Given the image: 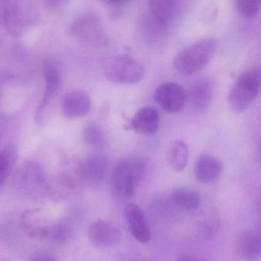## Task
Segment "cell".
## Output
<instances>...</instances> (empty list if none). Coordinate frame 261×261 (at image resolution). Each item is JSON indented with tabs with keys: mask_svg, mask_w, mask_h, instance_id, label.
<instances>
[{
	"mask_svg": "<svg viewBox=\"0 0 261 261\" xmlns=\"http://www.w3.org/2000/svg\"><path fill=\"white\" fill-rule=\"evenodd\" d=\"M179 12V3L175 0H153L148 3L142 18L143 32L151 40L164 37Z\"/></svg>",
	"mask_w": 261,
	"mask_h": 261,
	"instance_id": "cell-1",
	"label": "cell"
},
{
	"mask_svg": "<svg viewBox=\"0 0 261 261\" xmlns=\"http://www.w3.org/2000/svg\"><path fill=\"white\" fill-rule=\"evenodd\" d=\"M216 46L217 41L213 38H202L187 46L175 57V70L184 76L200 72L211 61Z\"/></svg>",
	"mask_w": 261,
	"mask_h": 261,
	"instance_id": "cell-2",
	"label": "cell"
},
{
	"mask_svg": "<svg viewBox=\"0 0 261 261\" xmlns=\"http://www.w3.org/2000/svg\"><path fill=\"white\" fill-rule=\"evenodd\" d=\"M261 90V69L251 67L241 74L228 93L230 109L234 113L248 110L255 101Z\"/></svg>",
	"mask_w": 261,
	"mask_h": 261,
	"instance_id": "cell-3",
	"label": "cell"
},
{
	"mask_svg": "<svg viewBox=\"0 0 261 261\" xmlns=\"http://www.w3.org/2000/svg\"><path fill=\"white\" fill-rule=\"evenodd\" d=\"M145 169L146 162L142 158H127L119 161L112 175V183L116 193L125 199L134 198Z\"/></svg>",
	"mask_w": 261,
	"mask_h": 261,
	"instance_id": "cell-4",
	"label": "cell"
},
{
	"mask_svg": "<svg viewBox=\"0 0 261 261\" xmlns=\"http://www.w3.org/2000/svg\"><path fill=\"white\" fill-rule=\"evenodd\" d=\"M36 19V13L28 3L0 1V22L11 35L21 36Z\"/></svg>",
	"mask_w": 261,
	"mask_h": 261,
	"instance_id": "cell-5",
	"label": "cell"
},
{
	"mask_svg": "<svg viewBox=\"0 0 261 261\" xmlns=\"http://www.w3.org/2000/svg\"><path fill=\"white\" fill-rule=\"evenodd\" d=\"M103 69L106 78L116 84H136L142 80L144 75L143 66L127 55H115L109 58Z\"/></svg>",
	"mask_w": 261,
	"mask_h": 261,
	"instance_id": "cell-6",
	"label": "cell"
},
{
	"mask_svg": "<svg viewBox=\"0 0 261 261\" xmlns=\"http://www.w3.org/2000/svg\"><path fill=\"white\" fill-rule=\"evenodd\" d=\"M14 183L21 194L29 197H38L45 189V172L38 162H25L17 170Z\"/></svg>",
	"mask_w": 261,
	"mask_h": 261,
	"instance_id": "cell-7",
	"label": "cell"
},
{
	"mask_svg": "<svg viewBox=\"0 0 261 261\" xmlns=\"http://www.w3.org/2000/svg\"><path fill=\"white\" fill-rule=\"evenodd\" d=\"M69 34L77 41L89 44H99L103 40V30L99 18L86 12L75 18L69 27Z\"/></svg>",
	"mask_w": 261,
	"mask_h": 261,
	"instance_id": "cell-8",
	"label": "cell"
},
{
	"mask_svg": "<svg viewBox=\"0 0 261 261\" xmlns=\"http://www.w3.org/2000/svg\"><path fill=\"white\" fill-rule=\"evenodd\" d=\"M43 75L45 81L44 94L35 113V122L42 124L44 121V115L47 107L56 97L60 85H61V74L56 64L50 61L46 60L43 63Z\"/></svg>",
	"mask_w": 261,
	"mask_h": 261,
	"instance_id": "cell-9",
	"label": "cell"
},
{
	"mask_svg": "<svg viewBox=\"0 0 261 261\" xmlns=\"http://www.w3.org/2000/svg\"><path fill=\"white\" fill-rule=\"evenodd\" d=\"M154 99L156 104L167 113H179L185 107L187 93L179 84L165 82L156 87Z\"/></svg>",
	"mask_w": 261,
	"mask_h": 261,
	"instance_id": "cell-10",
	"label": "cell"
},
{
	"mask_svg": "<svg viewBox=\"0 0 261 261\" xmlns=\"http://www.w3.org/2000/svg\"><path fill=\"white\" fill-rule=\"evenodd\" d=\"M88 238L95 246L108 248L118 245L122 240V234L113 222L98 219L89 226Z\"/></svg>",
	"mask_w": 261,
	"mask_h": 261,
	"instance_id": "cell-11",
	"label": "cell"
},
{
	"mask_svg": "<svg viewBox=\"0 0 261 261\" xmlns=\"http://www.w3.org/2000/svg\"><path fill=\"white\" fill-rule=\"evenodd\" d=\"M91 108V100L87 92L73 90L64 95L61 101V112L65 117L76 119L87 116Z\"/></svg>",
	"mask_w": 261,
	"mask_h": 261,
	"instance_id": "cell-12",
	"label": "cell"
},
{
	"mask_svg": "<svg viewBox=\"0 0 261 261\" xmlns=\"http://www.w3.org/2000/svg\"><path fill=\"white\" fill-rule=\"evenodd\" d=\"M108 172L107 159L102 155H91L84 159L80 168L83 180L92 185H101L105 180Z\"/></svg>",
	"mask_w": 261,
	"mask_h": 261,
	"instance_id": "cell-13",
	"label": "cell"
},
{
	"mask_svg": "<svg viewBox=\"0 0 261 261\" xmlns=\"http://www.w3.org/2000/svg\"><path fill=\"white\" fill-rule=\"evenodd\" d=\"M125 217L133 237L141 244L150 241L151 233L145 214L136 204L130 203L125 207Z\"/></svg>",
	"mask_w": 261,
	"mask_h": 261,
	"instance_id": "cell-14",
	"label": "cell"
},
{
	"mask_svg": "<svg viewBox=\"0 0 261 261\" xmlns=\"http://www.w3.org/2000/svg\"><path fill=\"white\" fill-rule=\"evenodd\" d=\"M223 168V163L219 158L211 155H201L195 163V176L202 183H212L220 177Z\"/></svg>",
	"mask_w": 261,
	"mask_h": 261,
	"instance_id": "cell-15",
	"label": "cell"
},
{
	"mask_svg": "<svg viewBox=\"0 0 261 261\" xmlns=\"http://www.w3.org/2000/svg\"><path fill=\"white\" fill-rule=\"evenodd\" d=\"M214 87L210 78H200L192 84L189 90V98L195 110L204 111L211 104Z\"/></svg>",
	"mask_w": 261,
	"mask_h": 261,
	"instance_id": "cell-16",
	"label": "cell"
},
{
	"mask_svg": "<svg viewBox=\"0 0 261 261\" xmlns=\"http://www.w3.org/2000/svg\"><path fill=\"white\" fill-rule=\"evenodd\" d=\"M159 113L151 107L139 109L132 120V129L140 134L151 136L158 132L160 127Z\"/></svg>",
	"mask_w": 261,
	"mask_h": 261,
	"instance_id": "cell-17",
	"label": "cell"
},
{
	"mask_svg": "<svg viewBox=\"0 0 261 261\" xmlns=\"http://www.w3.org/2000/svg\"><path fill=\"white\" fill-rule=\"evenodd\" d=\"M237 251L242 258L256 261L261 258V234L258 231L248 230L239 234Z\"/></svg>",
	"mask_w": 261,
	"mask_h": 261,
	"instance_id": "cell-18",
	"label": "cell"
},
{
	"mask_svg": "<svg viewBox=\"0 0 261 261\" xmlns=\"http://www.w3.org/2000/svg\"><path fill=\"white\" fill-rule=\"evenodd\" d=\"M19 222L21 229L29 237L44 240L49 224L46 223L38 210H26L21 214Z\"/></svg>",
	"mask_w": 261,
	"mask_h": 261,
	"instance_id": "cell-19",
	"label": "cell"
},
{
	"mask_svg": "<svg viewBox=\"0 0 261 261\" xmlns=\"http://www.w3.org/2000/svg\"><path fill=\"white\" fill-rule=\"evenodd\" d=\"M171 200L176 207L190 212L199 211L202 205L200 195L185 187L175 188L171 193Z\"/></svg>",
	"mask_w": 261,
	"mask_h": 261,
	"instance_id": "cell-20",
	"label": "cell"
},
{
	"mask_svg": "<svg viewBox=\"0 0 261 261\" xmlns=\"http://www.w3.org/2000/svg\"><path fill=\"white\" fill-rule=\"evenodd\" d=\"M189 147L182 140H174L170 143L167 148V160L172 170L182 172L188 162Z\"/></svg>",
	"mask_w": 261,
	"mask_h": 261,
	"instance_id": "cell-21",
	"label": "cell"
},
{
	"mask_svg": "<svg viewBox=\"0 0 261 261\" xmlns=\"http://www.w3.org/2000/svg\"><path fill=\"white\" fill-rule=\"evenodd\" d=\"M198 221V232L203 239H210L217 233L220 221L217 211L210 208L201 214Z\"/></svg>",
	"mask_w": 261,
	"mask_h": 261,
	"instance_id": "cell-22",
	"label": "cell"
},
{
	"mask_svg": "<svg viewBox=\"0 0 261 261\" xmlns=\"http://www.w3.org/2000/svg\"><path fill=\"white\" fill-rule=\"evenodd\" d=\"M17 158L18 150L15 146H8L0 151V188L10 176Z\"/></svg>",
	"mask_w": 261,
	"mask_h": 261,
	"instance_id": "cell-23",
	"label": "cell"
},
{
	"mask_svg": "<svg viewBox=\"0 0 261 261\" xmlns=\"http://www.w3.org/2000/svg\"><path fill=\"white\" fill-rule=\"evenodd\" d=\"M82 139L86 145L93 148H102L107 143L103 130L95 123H90L85 126L83 130Z\"/></svg>",
	"mask_w": 261,
	"mask_h": 261,
	"instance_id": "cell-24",
	"label": "cell"
},
{
	"mask_svg": "<svg viewBox=\"0 0 261 261\" xmlns=\"http://www.w3.org/2000/svg\"><path fill=\"white\" fill-rule=\"evenodd\" d=\"M70 229L64 222L50 224L47 227L44 240L50 243L61 245L65 243L70 239Z\"/></svg>",
	"mask_w": 261,
	"mask_h": 261,
	"instance_id": "cell-25",
	"label": "cell"
},
{
	"mask_svg": "<svg viewBox=\"0 0 261 261\" xmlns=\"http://www.w3.org/2000/svg\"><path fill=\"white\" fill-rule=\"evenodd\" d=\"M238 12L246 18H252L261 9V0H236L234 2Z\"/></svg>",
	"mask_w": 261,
	"mask_h": 261,
	"instance_id": "cell-26",
	"label": "cell"
},
{
	"mask_svg": "<svg viewBox=\"0 0 261 261\" xmlns=\"http://www.w3.org/2000/svg\"><path fill=\"white\" fill-rule=\"evenodd\" d=\"M104 3L108 7L110 17L113 19H116V18H120L123 15L128 2L110 0V1L104 2Z\"/></svg>",
	"mask_w": 261,
	"mask_h": 261,
	"instance_id": "cell-27",
	"label": "cell"
},
{
	"mask_svg": "<svg viewBox=\"0 0 261 261\" xmlns=\"http://www.w3.org/2000/svg\"><path fill=\"white\" fill-rule=\"evenodd\" d=\"M29 261H58L57 257L47 252L37 253L31 257Z\"/></svg>",
	"mask_w": 261,
	"mask_h": 261,
	"instance_id": "cell-28",
	"label": "cell"
},
{
	"mask_svg": "<svg viewBox=\"0 0 261 261\" xmlns=\"http://www.w3.org/2000/svg\"><path fill=\"white\" fill-rule=\"evenodd\" d=\"M177 261H202L198 257L194 256L182 255L178 259Z\"/></svg>",
	"mask_w": 261,
	"mask_h": 261,
	"instance_id": "cell-29",
	"label": "cell"
},
{
	"mask_svg": "<svg viewBox=\"0 0 261 261\" xmlns=\"http://www.w3.org/2000/svg\"><path fill=\"white\" fill-rule=\"evenodd\" d=\"M129 261H141V260H129Z\"/></svg>",
	"mask_w": 261,
	"mask_h": 261,
	"instance_id": "cell-30",
	"label": "cell"
}]
</instances>
